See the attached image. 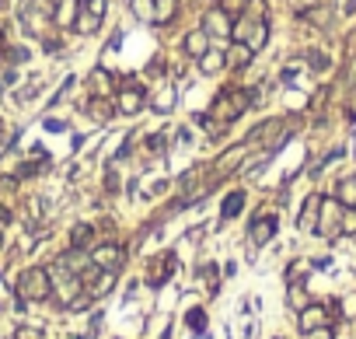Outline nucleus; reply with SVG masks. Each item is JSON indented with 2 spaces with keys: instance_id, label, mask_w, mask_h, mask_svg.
Wrapping results in <instances>:
<instances>
[{
  "instance_id": "obj_34",
  "label": "nucleus",
  "mask_w": 356,
  "mask_h": 339,
  "mask_svg": "<svg viewBox=\"0 0 356 339\" xmlns=\"http://www.w3.org/2000/svg\"><path fill=\"white\" fill-rule=\"evenodd\" d=\"M165 147V133H154V137H150V151H161Z\"/></svg>"
},
{
  "instance_id": "obj_16",
  "label": "nucleus",
  "mask_w": 356,
  "mask_h": 339,
  "mask_svg": "<svg viewBox=\"0 0 356 339\" xmlns=\"http://www.w3.org/2000/svg\"><path fill=\"white\" fill-rule=\"evenodd\" d=\"M87 112L98 119V123H105L116 116V101L112 98H87Z\"/></svg>"
},
{
  "instance_id": "obj_30",
  "label": "nucleus",
  "mask_w": 356,
  "mask_h": 339,
  "mask_svg": "<svg viewBox=\"0 0 356 339\" xmlns=\"http://www.w3.org/2000/svg\"><path fill=\"white\" fill-rule=\"evenodd\" d=\"M308 60H311V70H318V74L328 70V56H325V52H311Z\"/></svg>"
},
{
  "instance_id": "obj_35",
  "label": "nucleus",
  "mask_w": 356,
  "mask_h": 339,
  "mask_svg": "<svg viewBox=\"0 0 356 339\" xmlns=\"http://www.w3.org/2000/svg\"><path fill=\"white\" fill-rule=\"evenodd\" d=\"M8 46V32H4V25H0V49Z\"/></svg>"
},
{
  "instance_id": "obj_3",
  "label": "nucleus",
  "mask_w": 356,
  "mask_h": 339,
  "mask_svg": "<svg viewBox=\"0 0 356 339\" xmlns=\"http://www.w3.org/2000/svg\"><path fill=\"white\" fill-rule=\"evenodd\" d=\"M101 18H105V0H84L81 11H77V32L81 35H94L101 28Z\"/></svg>"
},
{
  "instance_id": "obj_8",
  "label": "nucleus",
  "mask_w": 356,
  "mask_h": 339,
  "mask_svg": "<svg viewBox=\"0 0 356 339\" xmlns=\"http://www.w3.org/2000/svg\"><path fill=\"white\" fill-rule=\"evenodd\" d=\"M251 56H255V52L248 49V42L231 39L227 49H224V67H227V70H244V67L251 64Z\"/></svg>"
},
{
  "instance_id": "obj_38",
  "label": "nucleus",
  "mask_w": 356,
  "mask_h": 339,
  "mask_svg": "<svg viewBox=\"0 0 356 339\" xmlns=\"http://www.w3.org/2000/svg\"><path fill=\"white\" fill-rule=\"evenodd\" d=\"M81 4H84V0H81Z\"/></svg>"
},
{
  "instance_id": "obj_31",
  "label": "nucleus",
  "mask_w": 356,
  "mask_h": 339,
  "mask_svg": "<svg viewBox=\"0 0 356 339\" xmlns=\"http://www.w3.org/2000/svg\"><path fill=\"white\" fill-rule=\"evenodd\" d=\"M328 8H315V11H308V21H315V25H328Z\"/></svg>"
},
{
  "instance_id": "obj_11",
  "label": "nucleus",
  "mask_w": 356,
  "mask_h": 339,
  "mask_svg": "<svg viewBox=\"0 0 356 339\" xmlns=\"http://www.w3.org/2000/svg\"><path fill=\"white\" fill-rule=\"evenodd\" d=\"M273 235H276V217L273 213H266V217H259L255 224H251V245L255 249H262V245H269L273 242Z\"/></svg>"
},
{
  "instance_id": "obj_14",
  "label": "nucleus",
  "mask_w": 356,
  "mask_h": 339,
  "mask_svg": "<svg viewBox=\"0 0 356 339\" xmlns=\"http://www.w3.org/2000/svg\"><path fill=\"white\" fill-rule=\"evenodd\" d=\"M280 130H283V119H266V123H259L255 130L248 133V140H244V144H248V147H259L262 140H269V137H273V133H280Z\"/></svg>"
},
{
  "instance_id": "obj_6",
  "label": "nucleus",
  "mask_w": 356,
  "mask_h": 339,
  "mask_svg": "<svg viewBox=\"0 0 356 339\" xmlns=\"http://www.w3.org/2000/svg\"><path fill=\"white\" fill-rule=\"evenodd\" d=\"M91 262H94L98 269L119 273V269H123V262H126V252H123L116 242H105V245H98V249L91 252Z\"/></svg>"
},
{
  "instance_id": "obj_37",
  "label": "nucleus",
  "mask_w": 356,
  "mask_h": 339,
  "mask_svg": "<svg viewBox=\"0 0 356 339\" xmlns=\"http://www.w3.org/2000/svg\"><path fill=\"white\" fill-rule=\"evenodd\" d=\"M0 133H4V130H0Z\"/></svg>"
},
{
  "instance_id": "obj_28",
  "label": "nucleus",
  "mask_w": 356,
  "mask_h": 339,
  "mask_svg": "<svg viewBox=\"0 0 356 339\" xmlns=\"http://www.w3.org/2000/svg\"><path fill=\"white\" fill-rule=\"evenodd\" d=\"M4 56H8V64H25V56H28V52H25L21 46H11V49L4 46Z\"/></svg>"
},
{
  "instance_id": "obj_19",
  "label": "nucleus",
  "mask_w": 356,
  "mask_h": 339,
  "mask_svg": "<svg viewBox=\"0 0 356 339\" xmlns=\"http://www.w3.org/2000/svg\"><path fill=\"white\" fill-rule=\"evenodd\" d=\"M286 304H290L293 311H304V308L311 304V301H308V287H304V284H297V280H293V284H290V291H286Z\"/></svg>"
},
{
  "instance_id": "obj_20",
  "label": "nucleus",
  "mask_w": 356,
  "mask_h": 339,
  "mask_svg": "<svg viewBox=\"0 0 356 339\" xmlns=\"http://www.w3.org/2000/svg\"><path fill=\"white\" fill-rule=\"evenodd\" d=\"M178 11V0H154V25H168Z\"/></svg>"
},
{
  "instance_id": "obj_36",
  "label": "nucleus",
  "mask_w": 356,
  "mask_h": 339,
  "mask_svg": "<svg viewBox=\"0 0 356 339\" xmlns=\"http://www.w3.org/2000/svg\"><path fill=\"white\" fill-rule=\"evenodd\" d=\"M346 11H356V0H349V4H346Z\"/></svg>"
},
{
  "instance_id": "obj_21",
  "label": "nucleus",
  "mask_w": 356,
  "mask_h": 339,
  "mask_svg": "<svg viewBox=\"0 0 356 339\" xmlns=\"http://www.w3.org/2000/svg\"><path fill=\"white\" fill-rule=\"evenodd\" d=\"M94 242V228L91 224H77V228L70 231V249H87Z\"/></svg>"
},
{
  "instance_id": "obj_10",
  "label": "nucleus",
  "mask_w": 356,
  "mask_h": 339,
  "mask_svg": "<svg viewBox=\"0 0 356 339\" xmlns=\"http://www.w3.org/2000/svg\"><path fill=\"white\" fill-rule=\"evenodd\" d=\"M77 11H81V0H60L56 11H53V28L67 32L77 25Z\"/></svg>"
},
{
  "instance_id": "obj_5",
  "label": "nucleus",
  "mask_w": 356,
  "mask_h": 339,
  "mask_svg": "<svg viewBox=\"0 0 356 339\" xmlns=\"http://www.w3.org/2000/svg\"><path fill=\"white\" fill-rule=\"evenodd\" d=\"M339 217H342V203L322 196V213H318V228H315V231H318L322 238H335V235H342V231H339Z\"/></svg>"
},
{
  "instance_id": "obj_4",
  "label": "nucleus",
  "mask_w": 356,
  "mask_h": 339,
  "mask_svg": "<svg viewBox=\"0 0 356 339\" xmlns=\"http://www.w3.org/2000/svg\"><path fill=\"white\" fill-rule=\"evenodd\" d=\"M116 84H119V77L112 70H105V67H94L87 74V95L91 98H116V91H119Z\"/></svg>"
},
{
  "instance_id": "obj_29",
  "label": "nucleus",
  "mask_w": 356,
  "mask_h": 339,
  "mask_svg": "<svg viewBox=\"0 0 356 339\" xmlns=\"http://www.w3.org/2000/svg\"><path fill=\"white\" fill-rule=\"evenodd\" d=\"M304 339H335V332H332V325H322V329L304 332Z\"/></svg>"
},
{
  "instance_id": "obj_23",
  "label": "nucleus",
  "mask_w": 356,
  "mask_h": 339,
  "mask_svg": "<svg viewBox=\"0 0 356 339\" xmlns=\"http://www.w3.org/2000/svg\"><path fill=\"white\" fill-rule=\"evenodd\" d=\"M129 8L140 21H150L154 25V0H129Z\"/></svg>"
},
{
  "instance_id": "obj_7",
  "label": "nucleus",
  "mask_w": 356,
  "mask_h": 339,
  "mask_svg": "<svg viewBox=\"0 0 356 339\" xmlns=\"http://www.w3.org/2000/svg\"><path fill=\"white\" fill-rule=\"evenodd\" d=\"M322 325H332V304H308L300 311V332H311Z\"/></svg>"
},
{
  "instance_id": "obj_24",
  "label": "nucleus",
  "mask_w": 356,
  "mask_h": 339,
  "mask_svg": "<svg viewBox=\"0 0 356 339\" xmlns=\"http://www.w3.org/2000/svg\"><path fill=\"white\" fill-rule=\"evenodd\" d=\"M199 123H202V130H207V137H224V130H227V123H220V119H213L210 116V112H207V116H199Z\"/></svg>"
},
{
  "instance_id": "obj_22",
  "label": "nucleus",
  "mask_w": 356,
  "mask_h": 339,
  "mask_svg": "<svg viewBox=\"0 0 356 339\" xmlns=\"http://www.w3.org/2000/svg\"><path fill=\"white\" fill-rule=\"evenodd\" d=\"M244 210V193H231L227 200H224V210H220V217L224 220H231V217H238Z\"/></svg>"
},
{
  "instance_id": "obj_27",
  "label": "nucleus",
  "mask_w": 356,
  "mask_h": 339,
  "mask_svg": "<svg viewBox=\"0 0 356 339\" xmlns=\"http://www.w3.org/2000/svg\"><path fill=\"white\" fill-rule=\"evenodd\" d=\"M185 322H189V329L202 332V329H207V311H202V308H192V311L185 315Z\"/></svg>"
},
{
  "instance_id": "obj_25",
  "label": "nucleus",
  "mask_w": 356,
  "mask_h": 339,
  "mask_svg": "<svg viewBox=\"0 0 356 339\" xmlns=\"http://www.w3.org/2000/svg\"><path fill=\"white\" fill-rule=\"evenodd\" d=\"M339 231H342V235H356V206H342Z\"/></svg>"
},
{
  "instance_id": "obj_26",
  "label": "nucleus",
  "mask_w": 356,
  "mask_h": 339,
  "mask_svg": "<svg viewBox=\"0 0 356 339\" xmlns=\"http://www.w3.org/2000/svg\"><path fill=\"white\" fill-rule=\"evenodd\" d=\"M150 105H154L158 112H168V108L175 105V91H171V88H161L158 98H150Z\"/></svg>"
},
{
  "instance_id": "obj_2",
  "label": "nucleus",
  "mask_w": 356,
  "mask_h": 339,
  "mask_svg": "<svg viewBox=\"0 0 356 339\" xmlns=\"http://www.w3.org/2000/svg\"><path fill=\"white\" fill-rule=\"evenodd\" d=\"M202 32L210 39H220V42H231V32H234V18L224 4H213L207 14H202Z\"/></svg>"
},
{
  "instance_id": "obj_1",
  "label": "nucleus",
  "mask_w": 356,
  "mask_h": 339,
  "mask_svg": "<svg viewBox=\"0 0 356 339\" xmlns=\"http://www.w3.org/2000/svg\"><path fill=\"white\" fill-rule=\"evenodd\" d=\"M49 294H53V280H49V269L32 266V269L21 273V280H18V298H21V301H45Z\"/></svg>"
},
{
  "instance_id": "obj_33",
  "label": "nucleus",
  "mask_w": 356,
  "mask_h": 339,
  "mask_svg": "<svg viewBox=\"0 0 356 339\" xmlns=\"http://www.w3.org/2000/svg\"><path fill=\"white\" fill-rule=\"evenodd\" d=\"M18 339H42L39 329H18Z\"/></svg>"
},
{
  "instance_id": "obj_13",
  "label": "nucleus",
  "mask_w": 356,
  "mask_h": 339,
  "mask_svg": "<svg viewBox=\"0 0 356 339\" xmlns=\"http://www.w3.org/2000/svg\"><path fill=\"white\" fill-rule=\"evenodd\" d=\"M244 154H248V144H238V147H231L227 154H220L213 168H217V172H220V175H231V172H234V168H241V161H244Z\"/></svg>"
},
{
  "instance_id": "obj_9",
  "label": "nucleus",
  "mask_w": 356,
  "mask_h": 339,
  "mask_svg": "<svg viewBox=\"0 0 356 339\" xmlns=\"http://www.w3.org/2000/svg\"><path fill=\"white\" fill-rule=\"evenodd\" d=\"M210 35L202 32V25L199 28H192V32H185V39H182V49H185V56H192V60H199L202 52H210Z\"/></svg>"
},
{
  "instance_id": "obj_17",
  "label": "nucleus",
  "mask_w": 356,
  "mask_h": 339,
  "mask_svg": "<svg viewBox=\"0 0 356 339\" xmlns=\"http://www.w3.org/2000/svg\"><path fill=\"white\" fill-rule=\"evenodd\" d=\"M220 70H224V52L210 49V52H202V56H199V74L213 77V74H220Z\"/></svg>"
},
{
  "instance_id": "obj_18",
  "label": "nucleus",
  "mask_w": 356,
  "mask_h": 339,
  "mask_svg": "<svg viewBox=\"0 0 356 339\" xmlns=\"http://www.w3.org/2000/svg\"><path fill=\"white\" fill-rule=\"evenodd\" d=\"M335 200H339L342 206H356V179H353V175L339 179V186H335Z\"/></svg>"
},
{
  "instance_id": "obj_12",
  "label": "nucleus",
  "mask_w": 356,
  "mask_h": 339,
  "mask_svg": "<svg viewBox=\"0 0 356 339\" xmlns=\"http://www.w3.org/2000/svg\"><path fill=\"white\" fill-rule=\"evenodd\" d=\"M210 116L220 119V123H234V119L241 116L238 105H234V98H231V91H220V95H217V101H213V108H210Z\"/></svg>"
},
{
  "instance_id": "obj_32",
  "label": "nucleus",
  "mask_w": 356,
  "mask_h": 339,
  "mask_svg": "<svg viewBox=\"0 0 356 339\" xmlns=\"http://www.w3.org/2000/svg\"><path fill=\"white\" fill-rule=\"evenodd\" d=\"M342 315H346V318H356V294H349V298L342 301Z\"/></svg>"
},
{
  "instance_id": "obj_15",
  "label": "nucleus",
  "mask_w": 356,
  "mask_h": 339,
  "mask_svg": "<svg viewBox=\"0 0 356 339\" xmlns=\"http://www.w3.org/2000/svg\"><path fill=\"white\" fill-rule=\"evenodd\" d=\"M318 213H322V196H308V203H304V210H300V228L315 231L318 228Z\"/></svg>"
}]
</instances>
